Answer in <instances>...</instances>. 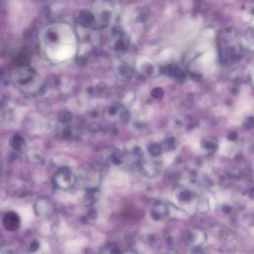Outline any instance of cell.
Returning <instances> with one entry per match:
<instances>
[{"label":"cell","mask_w":254,"mask_h":254,"mask_svg":"<svg viewBox=\"0 0 254 254\" xmlns=\"http://www.w3.org/2000/svg\"><path fill=\"white\" fill-rule=\"evenodd\" d=\"M168 211L166 207L160 203L156 204L152 211L151 216L152 218L155 220H160L167 217Z\"/></svg>","instance_id":"cell-3"},{"label":"cell","mask_w":254,"mask_h":254,"mask_svg":"<svg viewBox=\"0 0 254 254\" xmlns=\"http://www.w3.org/2000/svg\"><path fill=\"white\" fill-rule=\"evenodd\" d=\"M76 178L74 173L67 167H62L54 175L55 185L63 190H68L74 186Z\"/></svg>","instance_id":"cell-1"},{"label":"cell","mask_w":254,"mask_h":254,"mask_svg":"<svg viewBox=\"0 0 254 254\" xmlns=\"http://www.w3.org/2000/svg\"><path fill=\"white\" fill-rule=\"evenodd\" d=\"M148 151L151 155L155 156H157L160 154L161 147L159 145L155 143L150 146L148 148Z\"/></svg>","instance_id":"cell-4"},{"label":"cell","mask_w":254,"mask_h":254,"mask_svg":"<svg viewBox=\"0 0 254 254\" xmlns=\"http://www.w3.org/2000/svg\"><path fill=\"white\" fill-rule=\"evenodd\" d=\"M39 247V244L37 242L33 241L31 245V249L32 250H36Z\"/></svg>","instance_id":"cell-7"},{"label":"cell","mask_w":254,"mask_h":254,"mask_svg":"<svg viewBox=\"0 0 254 254\" xmlns=\"http://www.w3.org/2000/svg\"><path fill=\"white\" fill-rule=\"evenodd\" d=\"M253 81H254V77H253Z\"/></svg>","instance_id":"cell-9"},{"label":"cell","mask_w":254,"mask_h":254,"mask_svg":"<svg viewBox=\"0 0 254 254\" xmlns=\"http://www.w3.org/2000/svg\"><path fill=\"white\" fill-rule=\"evenodd\" d=\"M174 138H169L168 141H167V143H168V145L170 147H173V146L174 145Z\"/></svg>","instance_id":"cell-8"},{"label":"cell","mask_w":254,"mask_h":254,"mask_svg":"<svg viewBox=\"0 0 254 254\" xmlns=\"http://www.w3.org/2000/svg\"><path fill=\"white\" fill-rule=\"evenodd\" d=\"M20 223V217L14 212H8L4 216L3 226L7 231L13 232L17 230Z\"/></svg>","instance_id":"cell-2"},{"label":"cell","mask_w":254,"mask_h":254,"mask_svg":"<svg viewBox=\"0 0 254 254\" xmlns=\"http://www.w3.org/2000/svg\"><path fill=\"white\" fill-rule=\"evenodd\" d=\"M179 199L182 202H187L190 199V194L187 190H182L180 193Z\"/></svg>","instance_id":"cell-5"},{"label":"cell","mask_w":254,"mask_h":254,"mask_svg":"<svg viewBox=\"0 0 254 254\" xmlns=\"http://www.w3.org/2000/svg\"><path fill=\"white\" fill-rule=\"evenodd\" d=\"M163 94L162 89H160V87H157L154 89L151 92L152 96L155 99H158V98L162 97Z\"/></svg>","instance_id":"cell-6"}]
</instances>
